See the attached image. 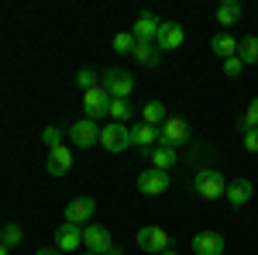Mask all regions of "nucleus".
I'll return each mask as SVG.
<instances>
[{
	"label": "nucleus",
	"mask_w": 258,
	"mask_h": 255,
	"mask_svg": "<svg viewBox=\"0 0 258 255\" xmlns=\"http://www.w3.org/2000/svg\"><path fill=\"white\" fill-rule=\"evenodd\" d=\"M100 79H103L100 86L110 93V100H127V97H131V90H135V76H131L127 69H107Z\"/></svg>",
	"instance_id": "obj_2"
},
{
	"label": "nucleus",
	"mask_w": 258,
	"mask_h": 255,
	"mask_svg": "<svg viewBox=\"0 0 258 255\" xmlns=\"http://www.w3.org/2000/svg\"><path fill=\"white\" fill-rule=\"evenodd\" d=\"M155 145H159V128H152V124H135V128H131V148L148 152V148H155Z\"/></svg>",
	"instance_id": "obj_16"
},
{
	"label": "nucleus",
	"mask_w": 258,
	"mask_h": 255,
	"mask_svg": "<svg viewBox=\"0 0 258 255\" xmlns=\"http://www.w3.org/2000/svg\"><path fill=\"white\" fill-rule=\"evenodd\" d=\"M138 190L145 196H162L165 190H169V173H162V169H141L138 173Z\"/></svg>",
	"instance_id": "obj_9"
},
{
	"label": "nucleus",
	"mask_w": 258,
	"mask_h": 255,
	"mask_svg": "<svg viewBox=\"0 0 258 255\" xmlns=\"http://www.w3.org/2000/svg\"><path fill=\"white\" fill-rule=\"evenodd\" d=\"M227 200H231V207H244L251 196H255V186H251V179H234V183H227Z\"/></svg>",
	"instance_id": "obj_18"
},
{
	"label": "nucleus",
	"mask_w": 258,
	"mask_h": 255,
	"mask_svg": "<svg viewBox=\"0 0 258 255\" xmlns=\"http://www.w3.org/2000/svg\"><path fill=\"white\" fill-rule=\"evenodd\" d=\"M45 169H48V176H66L73 169V148L69 145H55L48 152V159H45Z\"/></svg>",
	"instance_id": "obj_13"
},
{
	"label": "nucleus",
	"mask_w": 258,
	"mask_h": 255,
	"mask_svg": "<svg viewBox=\"0 0 258 255\" xmlns=\"http://www.w3.org/2000/svg\"><path fill=\"white\" fill-rule=\"evenodd\" d=\"M107 118L117 121V124H127V118H131V104H127V100H110V111H107Z\"/></svg>",
	"instance_id": "obj_26"
},
{
	"label": "nucleus",
	"mask_w": 258,
	"mask_h": 255,
	"mask_svg": "<svg viewBox=\"0 0 258 255\" xmlns=\"http://www.w3.org/2000/svg\"><path fill=\"white\" fill-rule=\"evenodd\" d=\"M131 59L138 62V66L155 69L159 59H162V52H159V45H155V41H138V45H135V52H131Z\"/></svg>",
	"instance_id": "obj_19"
},
{
	"label": "nucleus",
	"mask_w": 258,
	"mask_h": 255,
	"mask_svg": "<svg viewBox=\"0 0 258 255\" xmlns=\"http://www.w3.org/2000/svg\"><path fill=\"white\" fill-rule=\"evenodd\" d=\"M21 238H24V228H21V224H14V221H11V224H4V231H0V241H4L7 248H18Z\"/></svg>",
	"instance_id": "obj_25"
},
{
	"label": "nucleus",
	"mask_w": 258,
	"mask_h": 255,
	"mask_svg": "<svg viewBox=\"0 0 258 255\" xmlns=\"http://www.w3.org/2000/svg\"><path fill=\"white\" fill-rule=\"evenodd\" d=\"M162 255H179V252H176V248H169V252H162Z\"/></svg>",
	"instance_id": "obj_35"
},
{
	"label": "nucleus",
	"mask_w": 258,
	"mask_h": 255,
	"mask_svg": "<svg viewBox=\"0 0 258 255\" xmlns=\"http://www.w3.org/2000/svg\"><path fill=\"white\" fill-rule=\"evenodd\" d=\"M238 45H241V38H234L231 31H217V35L210 38V48L220 56V62H224V59H234V56H238Z\"/></svg>",
	"instance_id": "obj_17"
},
{
	"label": "nucleus",
	"mask_w": 258,
	"mask_h": 255,
	"mask_svg": "<svg viewBox=\"0 0 258 255\" xmlns=\"http://www.w3.org/2000/svg\"><path fill=\"white\" fill-rule=\"evenodd\" d=\"M234 128H238V135H244V131H251V128H258V97L248 104V111L241 114L238 121H234Z\"/></svg>",
	"instance_id": "obj_24"
},
{
	"label": "nucleus",
	"mask_w": 258,
	"mask_h": 255,
	"mask_svg": "<svg viewBox=\"0 0 258 255\" xmlns=\"http://www.w3.org/2000/svg\"><path fill=\"white\" fill-rule=\"evenodd\" d=\"M76 83L83 86V93H86V90H93V86H100V76L93 73V69H90V66H80V69H76Z\"/></svg>",
	"instance_id": "obj_27"
},
{
	"label": "nucleus",
	"mask_w": 258,
	"mask_h": 255,
	"mask_svg": "<svg viewBox=\"0 0 258 255\" xmlns=\"http://www.w3.org/2000/svg\"><path fill=\"white\" fill-rule=\"evenodd\" d=\"M83 255H93V252H83Z\"/></svg>",
	"instance_id": "obj_36"
},
{
	"label": "nucleus",
	"mask_w": 258,
	"mask_h": 255,
	"mask_svg": "<svg viewBox=\"0 0 258 255\" xmlns=\"http://www.w3.org/2000/svg\"><path fill=\"white\" fill-rule=\"evenodd\" d=\"M238 18H241V4L238 0H224V4L217 7V24L220 28H234Z\"/></svg>",
	"instance_id": "obj_21"
},
{
	"label": "nucleus",
	"mask_w": 258,
	"mask_h": 255,
	"mask_svg": "<svg viewBox=\"0 0 258 255\" xmlns=\"http://www.w3.org/2000/svg\"><path fill=\"white\" fill-rule=\"evenodd\" d=\"M238 59L244 66H258V35H244L238 45Z\"/></svg>",
	"instance_id": "obj_23"
},
{
	"label": "nucleus",
	"mask_w": 258,
	"mask_h": 255,
	"mask_svg": "<svg viewBox=\"0 0 258 255\" xmlns=\"http://www.w3.org/2000/svg\"><path fill=\"white\" fill-rule=\"evenodd\" d=\"M0 255H11V248H7V245H4V241H0Z\"/></svg>",
	"instance_id": "obj_34"
},
{
	"label": "nucleus",
	"mask_w": 258,
	"mask_h": 255,
	"mask_svg": "<svg viewBox=\"0 0 258 255\" xmlns=\"http://www.w3.org/2000/svg\"><path fill=\"white\" fill-rule=\"evenodd\" d=\"M159 28H162V21L145 11V14H138V21L131 24V35H135V41H155L159 38Z\"/></svg>",
	"instance_id": "obj_15"
},
{
	"label": "nucleus",
	"mask_w": 258,
	"mask_h": 255,
	"mask_svg": "<svg viewBox=\"0 0 258 255\" xmlns=\"http://www.w3.org/2000/svg\"><path fill=\"white\" fill-rule=\"evenodd\" d=\"M224 248H227V241H224L220 231H200V235H193V252L197 255H224Z\"/></svg>",
	"instance_id": "obj_12"
},
{
	"label": "nucleus",
	"mask_w": 258,
	"mask_h": 255,
	"mask_svg": "<svg viewBox=\"0 0 258 255\" xmlns=\"http://www.w3.org/2000/svg\"><path fill=\"white\" fill-rule=\"evenodd\" d=\"M103 255H124V252H120L117 245H110V248H107V252H103Z\"/></svg>",
	"instance_id": "obj_33"
},
{
	"label": "nucleus",
	"mask_w": 258,
	"mask_h": 255,
	"mask_svg": "<svg viewBox=\"0 0 258 255\" xmlns=\"http://www.w3.org/2000/svg\"><path fill=\"white\" fill-rule=\"evenodd\" d=\"M193 190H197L203 200H217V196L227 193V179H224L220 169L203 166V169H197V176H193Z\"/></svg>",
	"instance_id": "obj_1"
},
{
	"label": "nucleus",
	"mask_w": 258,
	"mask_h": 255,
	"mask_svg": "<svg viewBox=\"0 0 258 255\" xmlns=\"http://www.w3.org/2000/svg\"><path fill=\"white\" fill-rule=\"evenodd\" d=\"M220 69H224V76H231V79H234V76H241L244 62H241L238 56H234V59H224V62H220Z\"/></svg>",
	"instance_id": "obj_30"
},
{
	"label": "nucleus",
	"mask_w": 258,
	"mask_h": 255,
	"mask_svg": "<svg viewBox=\"0 0 258 255\" xmlns=\"http://www.w3.org/2000/svg\"><path fill=\"white\" fill-rule=\"evenodd\" d=\"M69 141L76 145V148H93L100 141V124L90 118L76 121V124H69Z\"/></svg>",
	"instance_id": "obj_7"
},
{
	"label": "nucleus",
	"mask_w": 258,
	"mask_h": 255,
	"mask_svg": "<svg viewBox=\"0 0 258 255\" xmlns=\"http://www.w3.org/2000/svg\"><path fill=\"white\" fill-rule=\"evenodd\" d=\"M55 248L59 252H76V248H83V228H76V224H59L55 228Z\"/></svg>",
	"instance_id": "obj_14"
},
{
	"label": "nucleus",
	"mask_w": 258,
	"mask_h": 255,
	"mask_svg": "<svg viewBox=\"0 0 258 255\" xmlns=\"http://www.w3.org/2000/svg\"><path fill=\"white\" fill-rule=\"evenodd\" d=\"M100 145L107 148V152H127L131 148V128L127 124H117V121H110L107 128H100Z\"/></svg>",
	"instance_id": "obj_3"
},
{
	"label": "nucleus",
	"mask_w": 258,
	"mask_h": 255,
	"mask_svg": "<svg viewBox=\"0 0 258 255\" xmlns=\"http://www.w3.org/2000/svg\"><path fill=\"white\" fill-rule=\"evenodd\" d=\"M135 45H138V41H135V35H131V31L114 35V52H120V56H131V52H135Z\"/></svg>",
	"instance_id": "obj_28"
},
{
	"label": "nucleus",
	"mask_w": 258,
	"mask_h": 255,
	"mask_svg": "<svg viewBox=\"0 0 258 255\" xmlns=\"http://www.w3.org/2000/svg\"><path fill=\"white\" fill-rule=\"evenodd\" d=\"M83 111H86V118H90V121L107 118V111H110V93H107L103 86L86 90V93H83Z\"/></svg>",
	"instance_id": "obj_8"
},
{
	"label": "nucleus",
	"mask_w": 258,
	"mask_h": 255,
	"mask_svg": "<svg viewBox=\"0 0 258 255\" xmlns=\"http://www.w3.org/2000/svg\"><path fill=\"white\" fill-rule=\"evenodd\" d=\"M186 141H189V121L186 118H169L159 128V145H165V148H179Z\"/></svg>",
	"instance_id": "obj_5"
},
{
	"label": "nucleus",
	"mask_w": 258,
	"mask_h": 255,
	"mask_svg": "<svg viewBox=\"0 0 258 255\" xmlns=\"http://www.w3.org/2000/svg\"><path fill=\"white\" fill-rule=\"evenodd\" d=\"M35 255H62V252H59V248H55V245H52V248H38V252H35Z\"/></svg>",
	"instance_id": "obj_32"
},
{
	"label": "nucleus",
	"mask_w": 258,
	"mask_h": 255,
	"mask_svg": "<svg viewBox=\"0 0 258 255\" xmlns=\"http://www.w3.org/2000/svg\"><path fill=\"white\" fill-rule=\"evenodd\" d=\"M110 245H114V241H110V231H107L103 224H86V228H83V248H90L93 255H103Z\"/></svg>",
	"instance_id": "obj_11"
},
{
	"label": "nucleus",
	"mask_w": 258,
	"mask_h": 255,
	"mask_svg": "<svg viewBox=\"0 0 258 255\" xmlns=\"http://www.w3.org/2000/svg\"><path fill=\"white\" fill-rule=\"evenodd\" d=\"M138 248H145L148 255H162V252H169V248H172V238H169L165 228L148 224V228H141V231H138Z\"/></svg>",
	"instance_id": "obj_4"
},
{
	"label": "nucleus",
	"mask_w": 258,
	"mask_h": 255,
	"mask_svg": "<svg viewBox=\"0 0 258 255\" xmlns=\"http://www.w3.org/2000/svg\"><path fill=\"white\" fill-rule=\"evenodd\" d=\"M241 145H244V152H251V156H255V152H258V128L244 131V135H241Z\"/></svg>",
	"instance_id": "obj_31"
},
{
	"label": "nucleus",
	"mask_w": 258,
	"mask_h": 255,
	"mask_svg": "<svg viewBox=\"0 0 258 255\" xmlns=\"http://www.w3.org/2000/svg\"><path fill=\"white\" fill-rule=\"evenodd\" d=\"M165 121H169V111H165V104H162V100H148V104L141 107V124L162 128Z\"/></svg>",
	"instance_id": "obj_20"
},
{
	"label": "nucleus",
	"mask_w": 258,
	"mask_h": 255,
	"mask_svg": "<svg viewBox=\"0 0 258 255\" xmlns=\"http://www.w3.org/2000/svg\"><path fill=\"white\" fill-rule=\"evenodd\" d=\"M93 214H97V200H93V196H76V200L66 203V221L76 224V228L93 224Z\"/></svg>",
	"instance_id": "obj_6"
},
{
	"label": "nucleus",
	"mask_w": 258,
	"mask_h": 255,
	"mask_svg": "<svg viewBox=\"0 0 258 255\" xmlns=\"http://www.w3.org/2000/svg\"><path fill=\"white\" fill-rule=\"evenodd\" d=\"M41 141H45V148L52 152L55 145H62V131L59 128H45V131H41Z\"/></svg>",
	"instance_id": "obj_29"
},
{
	"label": "nucleus",
	"mask_w": 258,
	"mask_h": 255,
	"mask_svg": "<svg viewBox=\"0 0 258 255\" xmlns=\"http://www.w3.org/2000/svg\"><path fill=\"white\" fill-rule=\"evenodd\" d=\"M182 41H186V31H182V24H179V21H162L159 38H155L159 52H176V48H182Z\"/></svg>",
	"instance_id": "obj_10"
},
{
	"label": "nucleus",
	"mask_w": 258,
	"mask_h": 255,
	"mask_svg": "<svg viewBox=\"0 0 258 255\" xmlns=\"http://www.w3.org/2000/svg\"><path fill=\"white\" fill-rule=\"evenodd\" d=\"M172 166H176V148L155 145V148H152V169H162V173H169Z\"/></svg>",
	"instance_id": "obj_22"
}]
</instances>
